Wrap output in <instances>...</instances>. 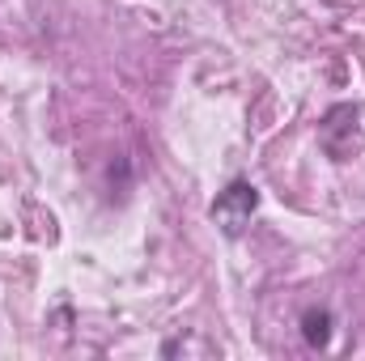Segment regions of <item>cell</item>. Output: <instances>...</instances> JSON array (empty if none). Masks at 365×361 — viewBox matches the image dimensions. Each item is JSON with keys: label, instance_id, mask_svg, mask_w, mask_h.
<instances>
[{"label": "cell", "instance_id": "6da1fadb", "mask_svg": "<svg viewBox=\"0 0 365 361\" xmlns=\"http://www.w3.org/2000/svg\"><path fill=\"white\" fill-rule=\"evenodd\" d=\"M255 208H259V187L247 179H234L217 200H212V221L221 225V234L225 238H238L247 225H251V217H255Z\"/></svg>", "mask_w": 365, "mask_h": 361}, {"label": "cell", "instance_id": "7a4b0ae2", "mask_svg": "<svg viewBox=\"0 0 365 361\" xmlns=\"http://www.w3.org/2000/svg\"><path fill=\"white\" fill-rule=\"evenodd\" d=\"M302 336H306L310 349H327V345H331V310H323V306L314 310V306H310V310L302 315Z\"/></svg>", "mask_w": 365, "mask_h": 361}]
</instances>
